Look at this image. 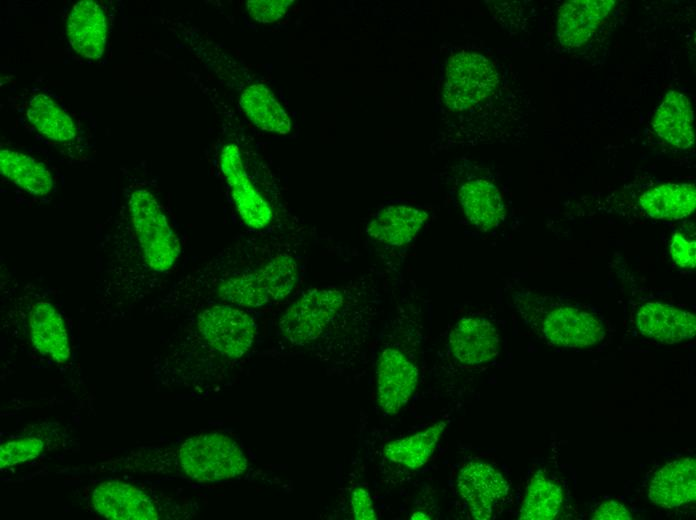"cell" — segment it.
Segmentation results:
<instances>
[{
    "label": "cell",
    "instance_id": "1",
    "mask_svg": "<svg viewBox=\"0 0 696 520\" xmlns=\"http://www.w3.org/2000/svg\"><path fill=\"white\" fill-rule=\"evenodd\" d=\"M305 266L299 236L248 232L177 279L157 308L186 313L210 305L267 307L293 294Z\"/></svg>",
    "mask_w": 696,
    "mask_h": 520
},
{
    "label": "cell",
    "instance_id": "2",
    "mask_svg": "<svg viewBox=\"0 0 696 520\" xmlns=\"http://www.w3.org/2000/svg\"><path fill=\"white\" fill-rule=\"evenodd\" d=\"M183 255L182 237L156 193L145 183L128 186L98 243L100 302L117 314L136 305L166 286Z\"/></svg>",
    "mask_w": 696,
    "mask_h": 520
},
{
    "label": "cell",
    "instance_id": "3",
    "mask_svg": "<svg viewBox=\"0 0 696 520\" xmlns=\"http://www.w3.org/2000/svg\"><path fill=\"white\" fill-rule=\"evenodd\" d=\"M380 304L378 280L369 273L306 289L277 318L274 348L337 370L354 368L365 355Z\"/></svg>",
    "mask_w": 696,
    "mask_h": 520
},
{
    "label": "cell",
    "instance_id": "4",
    "mask_svg": "<svg viewBox=\"0 0 696 520\" xmlns=\"http://www.w3.org/2000/svg\"><path fill=\"white\" fill-rule=\"evenodd\" d=\"M163 354V367L188 381L232 380L245 367L257 344L253 310L210 305L186 312Z\"/></svg>",
    "mask_w": 696,
    "mask_h": 520
},
{
    "label": "cell",
    "instance_id": "5",
    "mask_svg": "<svg viewBox=\"0 0 696 520\" xmlns=\"http://www.w3.org/2000/svg\"><path fill=\"white\" fill-rule=\"evenodd\" d=\"M514 309L535 333L552 344L584 348L605 336L601 318L591 309L555 296L517 288L511 293Z\"/></svg>",
    "mask_w": 696,
    "mask_h": 520
},
{
    "label": "cell",
    "instance_id": "6",
    "mask_svg": "<svg viewBox=\"0 0 696 520\" xmlns=\"http://www.w3.org/2000/svg\"><path fill=\"white\" fill-rule=\"evenodd\" d=\"M150 470L187 477L197 482H219L245 476L249 460L232 437L210 432L184 440L176 447L151 451Z\"/></svg>",
    "mask_w": 696,
    "mask_h": 520
},
{
    "label": "cell",
    "instance_id": "7",
    "mask_svg": "<svg viewBox=\"0 0 696 520\" xmlns=\"http://www.w3.org/2000/svg\"><path fill=\"white\" fill-rule=\"evenodd\" d=\"M218 165L230 199L246 228L252 233L294 234L282 228L278 189L271 188L262 170L254 166L235 143L222 145Z\"/></svg>",
    "mask_w": 696,
    "mask_h": 520
},
{
    "label": "cell",
    "instance_id": "8",
    "mask_svg": "<svg viewBox=\"0 0 696 520\" xmlns=\"http://www.w3.org/2000/svg\"><path fill=\"white\" fill-rule=\"evenodd\" d=\"M498 73L481 54L462 51L450 58L445 71L443 102L450 110L474 107L496 90Z\"/></svg>",
    "mask_w": 696,
    "mask_h": 520
},
{
    "label": "cell",
    "instance_id": "9",
    "mask_svg": "<svg viewBox=\"0 0 696 520\" xmlns=\"http://www.w3.org/2000/svg\"><path fill=\"white\" fill-rule=\"evenodd\" d=\"M418 381L419 369L408 351L398 344L381 349L376 361V391L385 414H397L413 396Z\"/></svg>",
    "mask_w": 696,
    "mask_h": 520
},
{
    "label": "cell",
    "instance_id": "10",
    "mask_svg": "<svg viewBox=\"0 0 696 520\" xmlns=\"http://www.w3.org/2000/svg\"><path fill=\"white\" fill-rule=\"evenodd\" d=\"M457 489L472 517L487 520L507 497L509 485L504 476L490 464L471 461L460 469Z\"/></svg>",
    "mask_w": 696,
    "mask_h": 520
},
{
    "label": "cell",
    "instance_id": "11",
    "mask_svg": "<svg viewBox=\"0 0 696 520\" xmlns=\"http://www.w3.org/2000/svg\"><path fill=\"white\" fill-rule=\"evenodd\" d=\"M94 509L114 520H150L160 518V508L150 496L134 485L107 481L100 483L91 497Z\"/></svg>",
    "mask_w": 696,
    "mask_h": 520
},
{
    "label": "cell",
    "instance_id": "12",
    "mask_svg": "<svg viewBox=\"0 0 696 520\" xmlns=\"http://www.w3.org/2000/svg\"><path fill=\"white\" fill-rule=\"evenodd\" d=\"M28 336L33 348L57 364H65L71 356L65 321L48 300L32 303L28 316Z\"/></svg>",
    "mask_w": 696,
    "mask_h": 520
},
{
    "label": "cell",
    "instance_id": "13",
    "mask_svg": "<svg viewBox=\"0 0 696 520\" xmlns=\"http://www.w3.org/2000/svg\"><path fill=\"white\" fill-rule=\"evenodd\" d=\"M448 344L452 355L460 363L477 365L497 356L499 335L488 319L468 316L461 318L453 326Z\"/></svg>",
    "mask_w": 696,
    "mask_h": 520
},
{
    "label": "cell",
    "instance_id": "14",
    "mask_svg": "<svg viewBox=\"0 0 696 520\" xmlns=\"http://www.w3.org/2000/svg\"><path fill=\"white\" fill-rule=\"evenodd\" d=\"M636 323L643 335L665 344L691 339L696 332L694 314L662 302L642 304Z\"/></svg>",
    "mask_w": 696,
    "mask_h": 520
},
{
    "label": "cell",
    "instance_id": "15",
    "mask_svg": "<svg viewBox=\"0 0 696 520\" xmlns=\"http://www.w3.org/2000/svg\"><path fill=\"white\" fill-rule=\"evenodd\" d=\"M67 37L73 50L87 59H99L105 50L107 22L103 8L96 1L76 3L68 16Z\"/></svg>",
    "mask_w": 696,
    "mask_h": 520
},
{
    "label": "cell",
    "instance_id": "16",
    "mask_svg": "<svg viewBox=\"0 0 696 520\" xmlns=\"http://www.w3.org/2000/svg\"><path fill=\"white\" fill-rule=\"evenodd\" d=\"M648 495L663 508H677L695 501L696 462L683 457L666 463L652 478Z\"/></svg>",
    "mask_w": 696,
    "mask_h": 520
},
{
    "label": "cell",
    "instance_id": "17",
    "mask_svg": "<svg viewBox=\"0 0 696 520\" xmlns=\"http://www.w3.org/2000/svg\"><path fill=\"white\" fill-rule=\"evenodd\" d=\"M615 5L613 0H574L564 3L558 13L557 35L567 47H580L604 22Z\"/></svg>",
    "mask_w": 696,
    "mask_h": 520
},
{
    "label": "cell",
    "instance_id": "18",
    "mask_svg": "<svg viewBox=\"0 0 696 520\" xmlns=\"http://www.w3.org/2000/svg\"><path fill=\"white\" fill-rule=\"evenodd\" d=\"M425 211L406 205L380 209L366 225L367 236L375 243L400 247L410 243L427 220Z\"/></svg>",
    "mask_w": 696,
    "mask_h": 520
},
{
    "label": "cell",
    "instance_id": "19",
    "mask_svg": "<svg viewBox=\"0 0 696 520\" xmlns=\"http://www.w3.org/2000/svg\"><path fill=\"white\" fill-rule=\"evenodd\" d=\"M462 209L475 227L488 231L505 218V207L498 188L483 178H470L458 191Z\"/></svg>",
    "mask_w": 696,
    "mask_h": 520
},
{
    "label": "cell",
    "instance_id": "20",
    "mask_svg": "<svg viewBox=\"0 0 696 520\" xmlns=\"http://www.w3.org/2000/svg\"><path fill=\"white\" fill-rule=\"evenodd\" d=\"M653 128L666 142L680 149L694 144V116L688 98L679 92L667 93L658 107Z\"/></svg>",
    "mask_w": 696,
    "mask_h": 520
},
{
    "label": "cell",
    "instance_id": "21",
    "mask_svg": "<svg viewBox=\"0 0 696 520\" xmlns=\"http://www.w3.org/2000/svg\"><path fill=\"white\" fill-rule=\"evenodd\" d=\"M0 172L3 177L32 196L52 193L55 181L47 166L21 151L1 148Z\"/></svg>",
    "mask_w": 696,
    "mask_h": 520
},
{
    "label": "cell",
    "instance_id": "22",
    "mask_svg": "<svg viewBox=\"0 0 696 520\" xmlns=\"http://www.w3.org/2000/svg\"><path fill=\"white\" fill-rule=\"evenodd\" d=\"M25 114L36 131L55 144L67 146L77 139L74 120L47 94H34L26 105Z\"/></svg>",
    "mask_w": 696,
    "mask_h": 520
},
{
    "label": "cell",
    "instance_id": "23",
    "mask_svg": "<svg viewBox=\"0 0 696 520\" xmlns=\"http://www.w3.org/2000/svg\"><path fill=\"white\" fill-rule=\"evenodd\" d=\"M638 203L654 219H681L694 211L696 189L690 183L663 184L642 194Z\"/></svg>",
    "mask_w": 696,
    "mask_h": 520
},
{
    "label": "cell",
    "instance_id": "24",
    "mask_svg": "<svg viewBox=\"0 0 696 520\" xmlns=\"http://www.w3.org/2000/svg\"><path fill=\"white\" fill-rule=\"evenodd\" d=\"M446 426L447 423L440 420L418 433L393 440L385 445L384 457L404 468L418 469L433 455Z\"/></svg>",
    "mask_w": 696,
    "mask_h": 520
},
{
    "label": "cell",
    "instance_id": "25",
    "mask_svg": "<svg viewBox=\"0 0 696 520\" xmlns=\"http://www.w3.org/2000/svg\"><path fill=\"white\" fill-rule=\"evenodd\" d=\"M562 505V488L556 482L538 472L533 476L526 488L519 519H555L561 511Z\"/></svg>",
    "mask_w": 696,
    "mask_h": 520
},
{
    "label": "cell",
    "instance_id": "26",
    "mask_svg": "<svg viewBox=\"0 0 696 520\" xmlns=\"http://www.w3.org/2000/svg\"><path fill=\"white\" fill-rule=\"evenodd\" d=\"M44 442L37 437H23L3 443L0 447L1 469L12 467L38 457L44 450Z\"/></svg>",
    "mask_w": 696,
    "mask_h": 520
},
{
    "label": "cell",
    "instance_id": "27",
    "mask_svg": "<svg viewBox=\"0 0 696 520\" xmlns=\"http://www.w3.org/2000/svg\"><path fill=\"white\" fill-rule=\"evenodd\" d=\"M293 3V0H249L246 8L253 20L267 24L282 19Z\"/></svg>",
    "mask_w": 696,
    "mask_h": 520
},
{
    "label": "cell",
    "instance_id": "28",
    "mask_svg": "<svg viewBox=\"0 0 696 520\" xmlns=\"http://www.w3.org/2000/svg\"><path fill=\"white\" fill-rule=\"evenodd\" d=\"M695 246V240H688L684 235L676 233L670 246L673 261L682 268H694L696 263Z\"/></svg>",
    "mask_w": 696,
    "mask_h": 520
},
{
    "label": "cell",
    "instance_id": "29",
    "mask_svg": "<svg viewBox=\"0 0 696 520\" xmlns=\"http://www.w3.org/2000/svg\"><path fill=\"white\" fill-rule=\"evenodd\" d=\"M351 505L356 519H376L370 494L363 488H355L351 495Z\"/></svg>",
    "mask_w": 696,
    "mask_h": 520
},
{
    "label": "cell",
    "instance_id": "30",
    "mask_svg": "<svg viewBox=\"0 0 696 520\" xmlns=\"http://www.w3.org/2000/svg\"><path fill=\"white\" fill-rule=\"evenodd\" d=\"M591 519L630 520L632 519V515L620 502L608 500L598 506V508L592 514Z\"/></svg>",
    "mask_w": 696,
    "mask_h": 520
},
{
    "label": "cell",
    "instance_id": "31",
    "mask_svg": "<svg viewBox=\"0 0 696 520\" xmlns=\"http://www.w3.org/2000/svg\"><path fill=\"white\" fill-rule=\"evenodd\" d=\"M410 518L413 519V520H417V519H418V520H419V519H422V520H425V519H426V520H428V519H430V517H429L425 512H423V511H416V512H414V513L411 515Z\"/></svg>",
    "mask_w": 696,
    "mask_h": 520
}]
</instances>
